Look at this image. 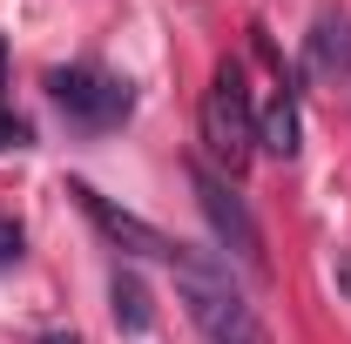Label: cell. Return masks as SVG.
Masks as SVG:
<instances>
[{
  "instance_id": "10",
  "label": "cell",
  "mask_w": 351,
  "mask_h": 344,
  "mask_svg": "<svg viewBox=\"0 0 351 344\" xmlns=\"http://www.w3.org/2000/svg\"><path fill=\"white\" fill-rule=\"evenodd\" d=\"M21 142H27V129H21V122H7V115H0V149H21Z\"/></svg>"
},
{
  "instance_id": "3",
  "label": "cell",
  "mask_w": 351,
  "mask_h": 344,
  "mask_svg": "<svg viewBox=\"0 0 351 344\" xmlns=\"http://www.w3.org/2000/svg\"><path fill=\"white\" fill-rule=\"evenodd\" d=\"M47 95L54 108L75 122V129H122L135 108V88L95 61H75V68H47Z\"/></svg>"
},
{
  "instance_id": "2",
  "label": "cell",
  "mask_w": 351,
  "mask_h": 344,
  "mask_svg": "<svg viewBox=\"0 0 351 344\" xmlns=\"http://www.w3.org/2000/svg\"><path fill=\"white\" fill-rule=\"evenodd\" d=\"M203 149L217 156L223 169L237 175L257 149V108H250V88H243V68L223 61L210 75V95H203Z\"/></svg>"
},
{
  "instance_id": "5",
  "label": "cell",
  "mask_w": 351,
  "mask_h": 344,
  "mask_svg": "<svg viewBox=\"0 0 351 344\" xmlns=\"http://www.w3.org/2000/svg\"><path fill=\"white\" fill-rule=\"evenodd\" d=\"M68 196H75V203L95 216V230H101L108 243H122V250H135V257H156V263H169V270H176V263H189V250H182V243H169L156 223H142V216L115 210L101 189H88V182H68Z\"/></svg>"
},
{
  "instance_id": "8",
  "label": "cell",
  "mask_w": 351,
  "mask_h": 344,
  "mask_svg": "<svg viewBox=\"0 0 351 344\" xmlns=\"http://www.w3.org/2000/svg\"><path fill=\"white\" fill-rule=\"evenodd\" d=\"M311 68H317V75H345L351 68V34H345L338 14H324V21L311 27Z\"/></svg>"
},
{
  "instance_id": "1",
  "label": "cell",
  "mask_w": 351,
  "mask_h": 344,
  "mask_svg": "<svg viewBox=\"0 0 351 344\" xmlns=\"http://www.w3.org/2000/svg\"><path fill=\"white\" fill-rule=\"evenodd\" d=\"M176 284H182V304H189V317H196V331L210 344H263L257 317H250V304L243 291L223 277L217 263H176Z\"/></svg>"
},
{
  "instance_id": "4",
  "label": "cell",
  "mask_w": 351,
  "mask_h": 344,
  "mask_svg": "<svg viewBox=\"0 0 351 344\" xmlns=\"http://www.w3.org/2000/svg\"><path fill=\"white\" fill-rule=\"evenodd\" d=\"M189 189H196V203H203V216H210L223 250L237 263H250V270H263V230H257V216H250V203L237 196V182L217 175L210 162H189Z\"/></svg>"
},
{
  "instance_id": "9",
  "label": "cell",
  "mask_w": 351,
  "mask_h": 344,
  "mask_svg": "<svg viewBox=\"0 0 351 344\" xmlns=\"http://www.w3.org/2000/svg\"><path fill=\"white\" fill-rule=\"evenodd\" d=\"M7 263H21V223L0 216V270H7Z\"/></svg>"
},
{
  "instance_id": "6",
  "label": "cell",
  "mask_w": 351,
  "mask_h": 344,
  "mask_svg": "<svg viewBox=\"0 0 351 344\" xmlns=\"http://www.w3.org/2000/svg\"><path fill=\"white\" fill-rule=\"evenodd\" d=\"M257 149H263V156H277V162H291V156H298V95H291V88H277V95L263 101V115H257Z\"/></svg>"
},
{
  "instance_id": "7",
  "label": "cell",
  "mask_w": 351,
  "mask_h": 344,
  "mask_svg": "<svg viewBox=\"0 0 351 344\" xmlns=\"http://www.w3.org/2000/svg\"><path fill=\"white\" fill-rule=\"evenodd\" d=\"M108 304H115V324H122L129 338H142V331L156 324V304H149V284H142L135 270H115V277H108Z\"/></svg>"
}]
</instances>
